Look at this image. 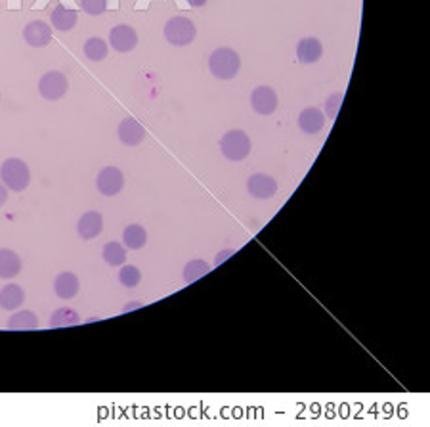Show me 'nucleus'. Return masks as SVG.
Masks as SVG:
<instances>
[{
	"label": "nucleus",
	"instance_id": "11",
	"mask_svg": "<svg viewBox=\"0 0 430 427\" xmlns=\"http://www.w3.org/2000/svg\"><path fill=\"white\" fill-rule=\"evenodd\" d=\"M117 135H119V140L125 146H138V144L144 142L148 133H146V128H144L140 121L134 119V117H125L119 123Z\"/></svg>",
	"mask_w": 430,
	"mask_h": 427
},
{
	"label": "nucleus",
	"instance_id": "24",
	"mask_svg": "<svg viewBox=\"0 0 430 427\" xmlns=\"http://www.w3.org/2000/svg\"><path fill=\"white\" fill-rule=\"evenodd\" d=\"M79 313L75 308H58L50 316V326L52 328H67V326H77L79 324Z\"/></svg>",
	"mask_w": 430,
	"mask_h": 427
},
{
	"label": "nucleus",
	"instance_id": "4",
	"mask_svg": "<svg viewBox=\"0 0 430 427\" xmlns=\"http://www.w3.org/2000/svg\"><path fill=\"white\" fill-rule=\"evenodd\" d=\"M195 35H197L195 23L190 17H184V15L171 17L164 25V38L172 46H187L190 43H193Z\"/></svg>",
	"mask_w": 430,
	"mask_h": 427
},
{
	"label": "nucleus",
	"instance_id": "18",
	"mask_svg": "<svg viewBox=\"0 0 430 427\" xmlns=\"http://www.w3.org/2000/svg\"><path fill=\"white\" fill-rule=\"evenodd\" d=\"M25 301V292L22 285L8 284L0 290V307L6 310H15L17 307H22Z\"/></svg>",
	"mask_w": 430,
	"mask_h": 427
},
{
	"label": "nucleus",
	"instance_id": "15",
	"mask_svg": "<svg viewBox=\"0 0 430 427\" xmlns=\"http://www.w3.org/2000/svg\"><path fill=\"white\" fill-rule=\"evenodd\" d=\"M81 290V282L79 278L73 272H61L56 276V282H54V292L61 299H73L75 295Z\"/></svg>",
	"mask_w": 430,
	"mask_h": 427
},
{
	"label": "nucleus",
	"instance_id": "27",
	"mask_svg": "<svg viewBox=\"0 0 430 427\" xmlns=\"http://www.w3.org/2000/svg\"><path fill=\"white\" fill-rule=\"evenodd\" d=\"M342 100H344V94H342V92H337V94H333V96L327 98L325 112H327V115L331 117V119H335V117L339 115V112H341Z\"/></svg>",
	"mask_w": 430,
	"mask_h": 427
},
{
	"label": "nucleus",
	"instance_id": "22",
	"mask_svg": "<svg viewBox=\"0 0 430 427\" xmlns=\"http://www.w3.org/2000/svg\"><path fill=\"white\" fill-rule=\"evenodd\" d=\"M107 54H109V46H107V43H105L104 38L92 37L84 43V56H86L90 61L105 60Z\"/></svg>",
	"mask_w": 430,
	"mask_h": 427
},
{
	"label": "nucleus",
	"instance_id": "3",
	"mask_svg": "<svg viewBox=\"0 0 430 427\" xmlns=\"http://www.w3.org/2000/svg\"><path fill=\"white\" fill-rule=\"evenodd\" d=\"M220 151L224 153V158L230 161H243L251 153V138L245 130H239V128L228 130L220 138Z\"/></svg>",
	"mask_w": 430,
	"mask_h": 427
},
{
	"label": "nucleus",
	"instance_id": "16",
	"mask_svg": "<svg viewBox=\"0 0 430 427\" xmlns=\"http://www.w3.org/2000/svg\"><path fill=\"white\" fill-rule=\"evenodd\" d=\"M23 267L22 257L14 249H0V278H14Z\"/></svg>",
	"mask_w": 430,
	"mask_h": 427
},
{
	"label": "nucleus",
	"instance_id": "14",
	"mask_svg": "<svg viewBox=\"0 0 430 427\" xmlns=\"http://www.w3.org/2000/svg\"><path fill=\"white\" fill-rule=\"evenodd\" d=\"M323 56V45L316 37L300 38L297 45V58L302 63H316Z\"/></svg>",
	"mask_w": 430,
	"mask_h": 427
},
{
	"label": "nucleus",
	"instance_id": "9",
	"mask_svg": "<svg viewBox=\"0 0 430 427\" xmlns=\"http://www.w3.org/2000/svg\"><path fill=\"white\" fill-rule=\"evenodd\" d=\"M277 94L272 87H256L251 94V105L259 115H272L277 110Z\"/></svg>",
	"mask_w": 430,
	"mask_h": 427
},
{
	"label": "nucleus",
	"instance_id": "10",
	"mask_svg": "<svg viewBox=\"0 0 430 427\" xmlns=\"http://www.w3.org/2000/svg\"><path fill=\"white\" fill-rule=\"evenodd\" d=\"M23 38L25 43L33 48H43V46L50 45L52 40V29L46 22H40V20H35L25 25L23 29Z\"/></svg>",
	"mask_w": 430,
	"mask_h": 427
},
{
	"label": "nucleus",
	"instance_id": "25",
	"mask_svg": "<svg viewBox=\"0 0 430 427\" xmlns=\"http://www.w3.org/2000/svg\"><path fill=\"white\" fill-rule=\"evenodd\" d=\"M119 282L125 285V287L132 290V287H136V285L141 282V272L136 269L134 264H125L119 272Z\"/></svg>",
	"mask_w": 430,
	"mask_h": 427
},
{
	"label": "nucleus",
	"instance_id": "6",
	"mask_svg": "<svg viewBox=\"0 0 430 427\" xmlns=\"http://www.w3.org/2000/svg\"><path fill=\"white\" fill-rule=\"evenodd\" d=\"M96 186L100 190V194L105 197H113L117 195L125 186V174L117 167H105L100 171L96 179Z\"/></svg>",
	"mask_w": 430,
	"mask_h": 427
},
{
	"label": "nucleus",
	"instance_id": "8",
	"mask_svg": "<svg viewBox=\"0 0 430 427\" xmlns=\"http://www.w3.org/2000/svg\"><path fill=\"white\" fill-rule=\"evenodd\" d=\"M109 46L117 52L125 54L134 50L138 46V33L130 27V25H115L109 33Z\"/></svg>",
	"mask_w": 430,
	"mask_h": 427
},
{
	"label": "nucleus",
	"instance_id": "5",
	"mask_svg": "<svg viewBox=\"0 0 430 427\" xmlns=\"http://www.w3.org/2000/svg\"><path fill=\"white\" fill-rule=\"evenodd\" d=\"M69 90V81L61 71H48L38 81V92L48 102H58Z\"/></svg>",
	"mask_w": 430,
	"mask_h": 427
},
{
	"label": "nucleus",
	"instance_id": "29",
	"mask_svg": "<svg viewBox=\"0 0 430 427\" xmlns=\"http://www.w3.org/2000/svg\"><path fill=\"white\" fill-rule=\"evenodd\" d=\"M141 307H144V305H141L140 301H132V303H128V305H126V308L123 310V313H128V310H134V308H141Z\"/></svg>",
	"mask_w": 430,
	"mask_h": 427
},
{
	"label": "nucleus",
	"instance_id": "31",
	"mask_svg": "<svg viewBox=\"0 0 430 427\" xmlns=\"http://www.w3.org/2000/svg\"><path fill=\"white\" fill-rule=\"evenodd\" d=\"M230 255H233V251H224V253H220V255H218L216 262H222L226 257H230Z\"/></svg>",
	"mask_w": 430,
	"mask_h": 427
},
{
	"label": "nucleus",
	"instance_id": "17",
	"mask_svg": "<svg viewBox=\"0 0 430 427\" xmlns=\"http://www.w3.org/2000/svg\"><path fill=\"white\" fill-rule=\"evenodd\" d=\"M50 20H52V25L56 31H71L77 25V22H79V14H77V10H69V8L58 4V6L54 8Z\"/></svg>",
	"mask_w": 430,
	"mask_h": 427
},
{
	"label": "nucleus",
	"instance_id": "28",
	"mask_svg": "<svg viewBox=\"0 0 430 427\" xmlns=\"http://www.w3.org/2000/svg\"><path fill=\"white\" fill-rule=\"evenodd\" d=\"M6 202H8V188L0 182V207L6 205Z\"/></svg>",
	"mask_w": 430,
	"mask_h": 427
},
{
	"label": "nucleus",
	"instance_id": "7",
	"mask_svg": "<svg viewBox=\"0 0 430 427\" xmlns=\"http://www.w3.org/2000/svg\"><path fill=\"white\" fill-rule=\"evenodd\" d=\"M247 192L254 200H270L277 194V182L266 172H254L247 180Z\"/></svg>",
	"mask_w": 430,
	"mask_h": 427
},
{
	"label": "nucleus",
	"instance_id": "1",
	"mask_svg": "<svg viewBox=\"0 0 430 427\" xmlns=\"http://www.w3.org/2000/svg\"><path fill=\"white\" fill-rule=\"evenodd\" d=\"M241 58L230 46H220L208 56V69L220 81H231L239 73Z\"/></svg>",
	"mask_w": 430,
	"mask_h": 427
},
{
	"label": "nucleus",
	"instance_id": "2",
	"mask_svg": "<svg viewBox=\"0 0 430 427\" xmlns=\"http://www.w3.org/2000/svg\"><path fill=\"white\" fill-rule=\"evenodd\" d=\"M0 182L12 190V192H23L27 190L31 182V169L23 159L10 158L0 165Z\"/></svg>",
	"mask_w": 430,
	"mask_h": 427
},
{
	"label": "nucleus",
	"instance_id": "21",
	"mask_svg": "<svg viewBox=\"0 0 430 427\" xmlns=\"http://www.w3.org/2000/svg\"><path fill=\"white\" fill-rule=\"evenodd\" d=\"M210 272V264L205 262L203 259H193L184 267V272H182V278H184L185 284H193L197 282L199 278L207 276Z\"/></svg>",
	"mask_w": 430,
	"mask_h": 427
},
{
	"label": "nucleus",
	"instance_id": "19",
	"mask_svg": "<svg viewBox=\"0 0 430 427\" xmlns=\"http://www.w3.org/2000/svg\"><path fill=\"white\" fill-rule=\"evenodd\" d=\"M38 328V316L33 310H17L8 320V330L12 331H31Z\"/></svg>",
	"mask_w": 430,
	"mask_h": 427
},
{
	"label": "nucleus",
	"instance_id": "26",
	"mask_svg": "<svg viewBox=\"0 0 430 427\" xmlns=\"http://www.w3.org/2000/svg\"><path fill=\"white\" fill-rule=\"evenodd\" d=\"M81 8L89 15H100L107 10V0H81Z\"/></svg>",
	"mask_w": 430,
	"mask_h": 427
},
{
	"label": "nucleus",
	"instance_id": "20",
	"mask_svg": "<svg viewBox=\"0 0 430 427\" xmlns=\"http://www.w3.org/2000/svg\"><path fill=\"white\" fill-rule=\"evenodd\" d=\"M148 241V232L146 228L140 225H130L126 226L125 232H123V244L128 249H141Z\"/></svg>",
	"mask_w": 430,
	"mask_h": 427
},
{
	"label": "nucleus",
	"instance_id": "13",
	"mask_svg": "<svg viewBox=\"0 0 430 427\" xmlns=\"http://www.w3.org/2000/svg\"><path fill=\"white\" fill-rule=\"evenodd\" d=\"M298 127L306 135H318L325 127V115L318 107H306L298 115Z\"/></svg>",
	"mask_w": 430,
	"mask_h": 427
},
{
	"label": "nucleus",
	"instance_id": "12",
	"mask_svg": "<svg viewBox=\"0 0 430 427\" xmlns=\"http://www.w3.org/2000/svg\"><path fill=\"white\" fill-rule=\"evenodd\" d=\"M104 230V217L98 211H89L84 213L79 223H77V232L82 240H94Z\"/></svg>",
	"mask_w": 430,
	"mask_h": 427
},
{
	"label": "nucleus",
	"instance_id": "23",
	"mask_svg": "<svg viewBox=\"0 0 430 427\" xmlns=\"http://www.w3.org/2000/svg\"><path fill=\"white\" fill-rule=\"evenodd\" d=\"M104 261L112 267H123L126 262V249L119 241H109L104 248Z\"/></svg>",
	"mask_w": 430,
	"mask_h": 427
},
{
	"label": "nucleus",
	"instance_id": "30",
	"mask_svg": "<svg viewBox=\"0 0 430 427\" xmlns=\"http://www.w3.org/2000/svg\"><path fill=\"white\" fill-rule=\"evenodd\" d=\"M187 2H190V6L193 8H203L207 4V0H187Z\"/></svg>",
	"mask_w": 430,
	"mask_h": 427
}]
</instances>
